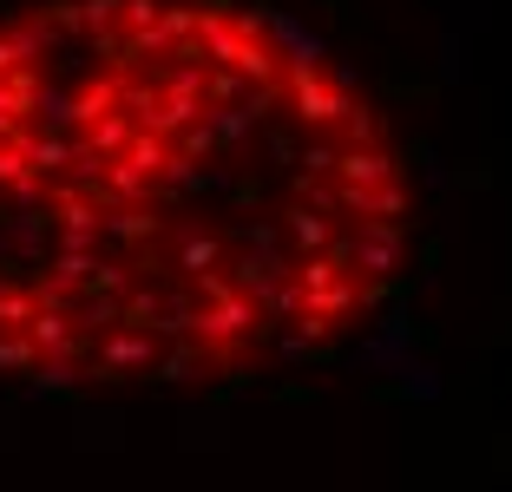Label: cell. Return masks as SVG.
I'll return each instance as SVG.
<instances>
[{"label":"cell","mask_w":512,"mask_h":492,"mask_svg":"<svg viewBox=\"0 0 512 492\" xmlns=\"http://www.w3.org/2000/svg\"><path fill=\"white\" fill-rule=\"evenodd\" d=\"M414 243L355 79L243 0L0 14V381L197 394L355 342Z\"/></svg>","instance_id":"obj_1"}]
</instances>
